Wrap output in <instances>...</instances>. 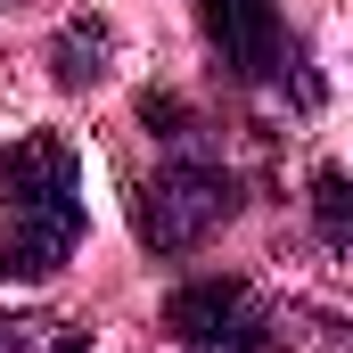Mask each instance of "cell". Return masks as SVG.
<instances>
[{
  "mask_svg": "<svg viewBox=\"0 0 353 353\" xmlns=\"http://www.w3.org/2000/svg\"><path fill=\"white\" fill-rule=\"evenodd\" d=\"M197 25L230 83H288V25L279 0H197Z\"/></svg>",
  "mask_w": 353,
  "mask_h": 353,
  "instance_id": "4",
  "label": "cell"
},
{
  "mask_svg": "<svg viewBox=\"0 0 353 353\" xmlns=\"http://www.w3.org/2000/svg\"><path fill=\"white\" fill-rule=\"evenodd\" d=\"M90 230L83 205V157L58 132L0 140V279H50L74 263Z\"/></svg>",
  "mask_w": 353,
  "mask_h": 353,
  "instance_id": "1",
  "label": "cell"
},
{
  "mask_svg": "<svg viewBox=\"0 0 353 353\" xmlns=\"http://www.w3.org/2000/svg\"><path fill=\"white\" fill-rule=\"evenodd\" d=\"M107 66H115V25H107V17H66L58 41H50V74H58V90L107 83Z\"/></svg>",
  "mask_w": 353,
  "mask_h": 353,
  "instance_id": "5",
  "label": "cell"
},
{
  "mask_svg": "<svg viewBox=\"0 0 353 353\" xmlns=\"http://www.w3.org/2000/svg\"><path fill=\"white\" fill-rule=\"evenodd\" d=\"M0 353H99V345L58 312H0Z\"/></svg>",
  "mask_w": 353,
  "mask_h": 353,
  "instance_id": "6",
  "label": "cell"
},
{
  "mask_svg": "<svg viewBox=\"0 0 353 353\" xmlns=\"http://www.w3.org/2000/svg\"><path fill=\"white\" fill-rule=\"evenodd\" d=\"M312 222H321V247H329V255L353 247V197H345V173H337V165L312 173Z\"/></svg>",
  "mask_w": 353,
  "mask_h": 353,
  "instance_id": "8",
  "label": "cell"
},
{
  "mask_svg": "<svg viewBox=\"0 0 353 353\" xmlns=\"http://www.w3.org/2000/svg\"><path fill=\"white\" fill-rule=\"evenodd\" d=\"M230 214H239V173L197 148H181L173 165H157L132 189V230L148 255H197Z\"/></svg>",
  "mask_w": 353,
  "mask_h": 353,
  "instance_id": "2",
  "label": "cell"
},
{
  "mask_svg": "<svg viewBox=\"0 0 353 353\" xmlns=\"http://www.w3.org/2000/svg\"><path fill=\"white\" fill-rule=\"evenodd\" d=\"M140 123H148V132H165V140H189V107H181L173 90H165V99L148 90V99H140Z\"/></svg>",
  "mask_w": 353,
  "mask_h": 353,
  "instance_id": "9",
  "label": "cell"
},
{
  "mask_svg": "<svg viewBox=\"0 0 353 353\" xmlns=\"http://www.w3.org/2000/svg\"><path fill=\"white\" fill-rule=\"evenodd\" d=\"M271 321H279V304H263L247 279H222V271L173 288V304H165V329L189 353H279Z\"/></svg>",
  "mask_w": 353,
  "mask_h": 353,
  "instance_id": "3",
  "label": "cell"
},
{
  "mask_svg": "<svg viewBox=\"0 0 353 353\" xmlns=\"http://www.w3.org/2000/svg\"><path fill=\"white\" fill-rule=\"evenodd\" d=\"M0 8H8V0H0Z\"/></svg>",
  "mask_w": 353,
  "mask_h": 353,
  "instance_id": "10",
  "label": "cell"
},
{
  "mask_svg": "<svg viewBox=\"0 0 353 353\" xmlns=\"http://www.w3.org/2000/svg\"><path fill=\"white\" fill-rule=\"evenodd\" d=\"M279 353H353V337H345V321L337 312H312V304H279Z\"/></svg>",
  "mask_w": 353,
  "mask_h": 353,
  "instance_id": "7",
  "label": "cell"
}]
</instances>
